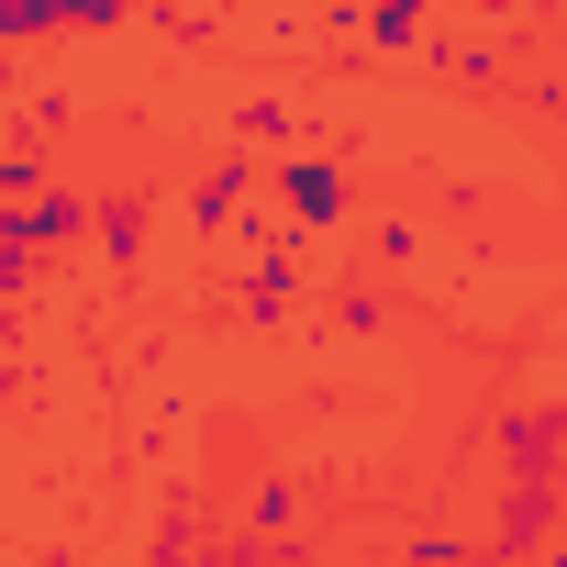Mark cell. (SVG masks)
I'll return each mask as SVG.
<instances>
[{
	"mask_svg": "<svg viewBox=\"0 0 567 567\" xmlns=\"http://www.w3.org/2000/svg\"><path fill=\"white\" fill-rule=\"evenodd\" d=\"M556 512H567V467H556V478L512 467V478H501V512L478 523V556H501V567H534V556L556 545Z\"/></svg>",
	"mask_w": 567,
	"mask_h": 567,
	"instance_id": "cell-1",
	"label": "cell"
},
{
	"mask_svg": "<svg viewBox=\"0 0 567 567\" xmlns=\"http://www.w3.org/2000/svg\"><path fill=\"white\" fill-rule=\"evenodd\" d=\"M267 200L290 212V234H334V223H357V178H346V156H278L267 167Z\"/></svg>",
	"mask_w": 567,
	"mask_h": 567,
	"instance_id": "cell-2",
	"label": "cell"
},
{
	"mask_svg": "<svg viewBox=\"0 0 567 567\" xmlns=\"http://www.w3.org/2000/svg\"><path fill=\"white\" fill-rule=\"evenodd\" d=\"M0 212H12V223L34 234V256H68V245L90 234V189H79V178H56V167H45L23 200H0Z\"/></svg>",
	"mask_w": 567,
	"mask_h": 567,
	"instance_id": "cell-3",
	"label": "cell"
},
{
	"mask_svg": "<svg viewBox=\"0 0 567 567\" xmlns=\"http://www.w3.org/2000/svg\"><path fill=\"white\" fill-rule=\"evenodd\" d=\"M489 456L556 478V467H567V401H523V412H501V423H489Z\"/></svg>",
	"mask_w": 567,
	"mask_h": 567,
	"instance_id": "cell-4",
	"label": "cell"
},
{
	"mask_svg": "<svg viewBox=\"0 0 567 567\" xmlns=\"http://www.w3.org/2000/svg\"><path fill=\"white\" fill-rule=\"evenodd\" d=\"M145 234H156V200H145V189H90V245H101L123 278L145 267Z\"/></svg>",
	"mask_w": 567,
	"mask_h": 567,
	"instance_id": "cell-5",
	"label": "cell"
},
{
	"mask_svg": "<svg viewBox=\"0 0 567 567\" xmlns=\"http://www.w3.org/2000/svg\"><path fill=\"white\" fill-rule=\"evenodd\" d=\"M301 290H312V278H301V234H290L278 256H256V278H245L234 323H256V334H267V323H290V301H301Z\"/></svg>",
	"mask_w": 567,
	"mask_h": 567,
	"instance_id": "cell-6",
	"label": "cell"
},
{
	"mask_svg": "<svg viewBox=\"0 0 567 567\" xmlns=\"http://www.w3.org/2000/svg\"><path fill=\"white\" fill-rule=\"evenodd\" d=\"M245 200H256V156H245V145H234V156H212V167H200V178H189V200H178V212H189V223H200V234H223V223H234V212H245Z\"/></svg>",
	"mask_w": 567,
	"mask_h": 567,
	"instance_id": "cell-7",
	"label": "cell"
},
{
	"mask_svg": "<svg viewBox=\"0 0 567 567\" xmlns=\"http://www.w3.org/2000/svg\"><path fill=\"white\" fill-rule=\"evenodd\" d=\"M379 56H423L434 45V0H368V23H357Z\"/></svg>",
	"mask_w": 567,
	"mask_h": 567,
	"instance_id": "cell-8",
	"label": "cell"
},
{
	"mask_svg": "<svg viewBox=\"0 0 567 567\" xmlns=\"http://www.w3.org/2000/svg\"><path fill=\"white\" fill-rule=\"evenodd\" d=\"M234 145H301V112L278 101V90H245L234 101Z\"/></svg>",
	"mask_w": 567,
	"mask_h": 567,
	"instance_id": "cell-9",
	"label": "cell"
},
{
	"mask_svg": "<svg viewBox=\"0 0 567 567\" xmlns=\"http://www.w3.org/2000/svg\"><path fill=\"white\" fill-rule=\"evenodd\" d=\"M34 278H45V256H34V234L0 212V312H23L34 301Z\"/></svg>",
	"mask_w": 567,
	"mask_h": 567,
	"instance_id": "cell-10",
	"label": "cell"
},
{
	"mask_svg": "<svg viewBox=\"0 0 567 567\" xmlns=\"http://www.w3.org/2000/svg\"><path fill=\"white\" fill-rule=\"evenodd\" d=\"M401 556H412V567H467V556H478V534H456V523H423V534H401Z\"/></svg>",
	"mask_w": 567,
	"mask_h": 567,
	"instance_id": "cell-11",
	"label": "cell"
},
{
	"mask_svg": "<svg viewBox=\"0 0 567 567\" xmlns=\"http://www.w3.org/2000/svg\"><path fill=\"white\" fill-rule=\"evenodd\" d=\"M434 68H445L456 90H501V45H445Z\"/></svg>",
	"mask_w": 567,
	"mask_h": 567,
	"instance_id": "cell-12",
	"label": "cell"
},
{
	"mask_svg": "<svg viewBox=\"0 0 567 567\" xmlns=\"http://www.w3.org/2000/svg\"><path fill=\"white\" fill-rule=\"evenodd\" d=\"M134 23V0H68L56 12V34H123Z\"/></svg>",
	"mask_w": 567,
	"mask_h": 567,
	"instance_id": "cell-13",
	"label": "cell"
},
{
	"mask_svg": "<svg viewBox=\"0 0 567 567\" xmlns=\"http://www.w3.org/2000/svg\"><path fill=\"white\" fill-rule=\"evenodd\" d=\"M34 178H45V156H34V145H12V156H0V200H23Z\"/></svg>",
	"mask_w": 567,
	"mask_h": 567,
	"instance_id": "cell-14",
	"label": "cell"
},
{
	"mask_svg": "<svg viewBox=\"0 0 567 567\" xmlns=\"http://www.w3.org/2000/svg\"><path fill=\"white\" fill-rule=\"evenodd\" d=\"M134 12H156V23H189V12H200V0H134Z\"/></svg>",
	"mask_w": 567,
	"mask_h": 567,
	"instance_id": "cell-15",
	"label": "cell"
},
{
	"mask_svg": "<svg viewBox=\"0 0 567 567\" xmlns=\"http://www.w3.org/2000/svg\"><path fill=\"white\" fill-rule=\"evenodd\" d=\"M478 12H489V23H512V12H523V0H478Z\"/></svg>",
	"mask_w": 567,
	"mask_h": 567,
	"instance_id": "cell-16",
	"label": "cell"
}]
</instances>
